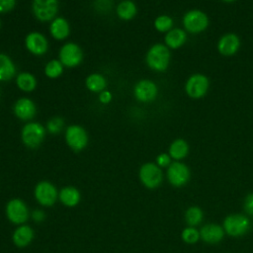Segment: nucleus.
Segmentation results:
<instances>
[{"instance_id": "1", "label": "nucleus", "mask_w": 253, "mask_h": 253, "mask_svg": "<svg viewBox=\"0 0 253 253\" xmlns=\"http://www.w3.org/2000/svg\"><path fill=\"white\" fill-rule=\"evenodd\" d=\"M171 61V51L162 42L152 44L145 53L146 65L155 72H164L168 69Z\"/></svg>"}, {"instance_id": "2", "label": "nucleus", "mask_w": 253, "mask_h": 253, "mask_svg": "<svg viewBox=\"0 0 253 253\" xmlns=\"http://www.w3.org/2000/svg\"><path fill=\"white\" fill-rule=\"evenodd\" d=\"M46 134L45 126L39 122L26 123L20 132L23 144L30 149H36L43 142Z\"/></svg>"}, {"instance_id": "3", "label": "nucleus", "mask_w": 253, "mask_h": 253, "mask_svg": "<svg viewBox=\"0 0 253 253\" xmlns=\"http://www.w3.org/2000/svg\"><path fill=\"white\" fill-rule=\"evenodd\" d=\"M182 25L187 33L197 35L208 29L210 19L205 11L200 9H191L183 15Z\"/></svg>"}, {"instance_id": "4", "label": "nucleus", "mask_w": 253, "mask_h": 253, "mask_svg": "<svg viewBox=\"0 0 253 253\" xmlns=\"http://www.w3.org/2000/svg\"><path fill=\"white\" fill-rule=\"evenodd\" d=\"M185 93L194 100L204 98L210 89V79L204 73H194L185 82Z\"/></svg>"}, {"instance_id": "5", "label": "nucleus", "mask_w": 253, "mask_h": 253, "mask_svg": "<svg viewBox=\"0 0 253 253\" xmlns=\"http://www.w3.org/2000/svg\"><path fill=\"white\" fill-rule=\"evenodd\" d=\"M64 139L67 146L79 152L85 149L89 142V135L87 130L80 125H69L64 130Z\"/></svg>"}, {"instance_id": "6", "label": "nucleus", "mask_w": 253, "mask_h": 253, "mask_svg": "<svg viewBox=\"0 0 253 253\" xmlns=\"http://www.w3.org/2000/svg\"><path fill=\"white\" fill-rule=\"evenodd\" d=\"M59 0H33L32 13L34 17L42 23L51 22L57 17Z\"/></svg>"}, {"instance_id": "7", "label": "nucleus", "mask_w": 253, "mask_h": 253, "mask_svg": "<svg viewBox=\"0 0 253 253\" xmlns=\"http://www.w3.org/2000/svg\"><path fill=\"white\" fill-rule=\"evenodd\" d=\"M84 58L83 49L73 42L63 43L58 51V59L64 67L74 68L79 66Z\"/></svg>"}, {"instance_id": "8", "label": "nucleus", "mask_w": 253, "mask_h": 253, "mask_svg": "<svg viewBox=\"0 0 253 253\" xmlns=\"http://www.w3.org/2000/svg\"><path fill=\"white\" fill-rule=\"evenodd\" d=\"M5 213L8 220L16 225L25 224L31 215L27 204L19 198L11 199L6 204Z\"/></svg>"}, {"instance_id": "9", "label": "nucleus", "mask_w": 253, "mask_h": 253, "mask_svg": "<svg viewBox=\"0 0 253 253\" xmlns=\"http://www.w3.org/2000/svg\"><path fill=\"white\" fill-rule=\"evenodd\" d=\"M59 191L49 181H40L34 189L36 201L42 207H52L58 200Z\"/></svg>"}, {"instance_id": "10", "label": "nucleus", "mask_w": 253, "mask_h": 253, "mask_svg": "<svg viewBox=\"0 0 253 253\" xmlns=\"http://www.w3.org/2000/svg\"><path fill=\"white\" fill-rule=\"evenodd\" d=\"M138 177L143 186L148 189H155L163 181V173L161 168L153 162L142 164L138 171Z\"/></svg>"}, {"instance_id": "11", "label": "nucleus", "mask_w": 253, "mask_h": 253, "mask_svg": "<svg viewBox=\"0 0 253 253\" xmlns=\"http://www.w3.org/2000/svg\"><path fill=\"white\" fill-rule=\"evenodd\" d=\"M24 44L26 49L33 55L42 56L48 51L49 43L46 37L41 32L33 31L25 37Z\"/></svg>"}, {"instance_id": "12", "label": "nucleus", "mask_w": 253, "mask_h": 253, "mask_svg": "<svg viewBox=\"0 0 253 253\" xmlns=\"http://www.w3.org/2000/svg\"><path fill=\"white\" fill-rule=\"evenodd\" d=\"M133 96L140 103H151L158 96V86L150 79H141L133 87Z\"/></svg>"}, {"instance_id": "13", "label": "nucleus", "mask_w": 253, "mask_h": 253, "mask_svg": "<svg viewBox=\"0 0 253 253\" xmlns=\"http://www.w3.org/2000/svg\"><path fill=\"white\" fill-rule=\"evenodd\" d=\"M250 227L249 219L243 214H230L223 221V229L231 236H241Z\"/></svg>"}, {"instance_id": "14", "label": "nucleus", "mask_w": 253, "mask_h": 253, "mask_svg": "<svg viewBox=\"0 0 253 253\" xmlns=\"http://www.w3.org/2000/svg\"><path fill=\"white\" fill-rule=\"evenodd\" d=\"M167 179L172 186H184L190 179V169L180 161H174L167 167Z\"/></svg>"}, {"instance_id": "15", "label": "nucleus", "mask_w": 253, "mask_h": 253, "mask_svg": "<svg viewBox=\"0 0 253 253\" xmlns=\"http://www.w3.org/2000/svg\"><path fill=\"white\" fill-rule=\"evenodd\" d=\"M13 114L21 121L31 122L37 115L36 103L28 97H21L13 105Z\"/></svg>"}, {"instance_id": "16", "label": "nucleus", "mask_w": 253, "mask_h": 253, "mask_svg": "<svg viewBox=\"0 0 253 253\" xmlns=\"http://www.w3.org/2000/svg\"><path fill=\"white\" fill-rule=\"evenodd\" d=\"M241 45L240 38L234 33L223 34L217 41V51L223 56H232L239 50Z\"/></svg>"}, {"instance_id": "17", "label": "nucleus", "mask_w": 253, "mask_h": 253, "mask_svg": "<svg viewBox=\"0 0 253 253\" xmlns=\"http://www.w3.org/2000/svg\"><path fill=\"white\" fill-rule=\"evenodd\" d=\"M35 238V231L32 226L28 224H21L16 227L12 234L13 243L19 248H25L29 246Z\"/></svg>"}, {"instance_id": "18", "label": "nucleus", "mask_w": 253, "mask_h": 253, "mask_svg": "<svg viewBox=\"0 0 253 253\" xmlns=\"http://www.w3.org/2000/svg\"><path fill=\"white\" fill-rule=\"evenodd\" d=\"M70 24L64 17H55L49 24V34L55 41H64L70 35Z\"/></svg>"}, {"instance_id": "19", "label": "nucleus", "mask_w": 253, "mask_h": 253, "mask_svg": "<svg viewBox=\"0 0 253 253\" xmlns=\"http://www.w3.org/2000/svg\"><path fill=\"white\" fill-rule=\"evenodd\" d=\"M187 32L181 28H173L164 36V44L169 49H178L187 42Z\"/></svg>"}, {"instance_id": "20", "label": "nucleus", "mask_w": 253, "mask_h": 253, "mask_svg": "<svg viewBox=\"0 0 253 253\" xmlns=\"http://www.w3.org/2000/svg\"><path fill=\"white\" fill-rule=\"evenodd\" d=\"M17 74V67L13 59L8 54L0 52V82L10 81Z\"/></svg>"}, {"instance_id": "21", "label": "nucleus", "mask_w": 253, "mask_h": 253, "mask_svg": "<svg viewBox=\"0 0 253 253\" xmlns=\"http://www.w3.org/2000/svg\"><path fill=\"white\" fill-rule=\"evenodd\" d=\"M58 200L67 208L76 207L81 201V194L79 190L73 186H65L60 189Z\"/></svg>"}, {"instance_id": "22", "label": "nucleus", "mask_w": 253, "mask_h": 253, "mask_svg": "<svg viewBox=\"0 0 253 253\" xmlns=\"http://www.w3.org/2000/svg\"><path fill=\"white\" fill-rule=\"evenodd\" d=\"M200 237L207 243H217L223 238V229L217 224L209 223L202 227Z\"/></svg>"}, {"instance_id": "23", "label": "nucleus", "mask_w": 253, "mask_h": 253, "mask_svg": "<svg viewBox=\"0 0 253 253\" xmlns=\"http://www.w3.org/2000/svg\"><path fill=\"white\" fill-rule=\"evenodd\" d=\"M116 14L122 21L128 22L137 14V6L132 0H123L116 7Z\"/></svg>"}, {"instance_id": "24", "label": "nucleus", "mask_w": 253, "mask_h": 253, "mask_svg": "<svg viewBox=\"0 0 253 253\" xmlns=\"http://www.w3.org/2000/svg\"><path fill=\"white\" fill-rule=\"evenodd\" d=\"M15 82L18 89L25 93L33 92L38 85V80L36 76L33 73L28 71H23L18 73L15 79Z\"/></svg>"}, {"instance_id": "25", "label": "nucleus", "mask_w": 253, "mask_h": 253, "mask_svg": "<svg viewBox=\"0 0 253 253\" xmlns=\"http://www.w3.org/2000/svg\"><path fill=\"white\" fill-rule=\"evenodd\" d=\"M107 79L106 77L98 72H94L89 74L85 79V86L87 90L92 93L99 94L107 88Z\"/></svg>"}, {"instance_id": "26", "label": "nucleus", "mask_w": 253, "mask_h": 253, "mask_svg": "<svg viewBox=\"0 0 253 253\" xmlns=\"http://www.w3.org/2000/svg\"><path fill=\"white\" fill-rule=\"evenodd\" d=\"M189 149V144L185 139L176 138L170 143L168 154L175 161H179L188 155Z\"/></svg>"}, {"instance_id": "27", "label": "nucleus", "mask_w": 253, "mask_h": 253, "mask_svg": "<svg viewBox=\"0 0 253 253\" xmlns=\"http://www.w3.org/2000/svg\"><path fill=\"white\" fill-rule=\"evenodd\" d=\"M63 71H64V66L58 58L50 59L45 63L43 67V73L49 79H56L60 77Z\"/></svg>"}, {"instance_id": "28", "label": "nucleus", "mask_w": 253, "mask_h": 253, "mask_svg": "<svg viewBox=\"0 0 253 253\" xmlns=\"http://www.w3.org/2000/svg\"><path fill=\"white\" fill-rule=\"evenodd\" d=\"M153 27L154 29L159 33L166 34L171 29L174 28V21L172 17L166 14H162L157 16L153 21Z\"/></svg>"}, {"instance_id": "29", "label": "nucleus", "mask_w": 253, "mask_h": 253, "mask_svg": "<svg viewBox=\"0 0 253 253\" xmlns=\"http://www.w3.org/2000/svg\"><path fill=\"white\" fill-rule=\"evenodd\" d=\"M203 211L198 207H191L185 213V218L190 226L198 225L203 220Z\"/></svg>"}, {"instance_id": "30", "label": "nucleus", "mask_w": 253, "mask_h": 253, "mask_svg": "<svg viewBox=\"0 0 253 253\" xmlns=\"http://www.w3.org/2000/svg\"><path fill=\"white\" fill-rule=\"evenodd\" d=\"M64 128V120L61 117L54 116L46 122L45 129L51 134H58Z\"/></svg>"}, {"instance_id": "31", "label": "nucleus", "mask_w": 253, "mask_h": 253, "mask_svg": "<svg viewBox=\"0 0 253 253\" xmlns=\"http://www.w3.org/2000/svg\"><path fill=\"white\" fill-rule=\"evenodd\" d=\"M199 238L200 232L194 227H187L182 231V239L189 244L196 243L199 240Z\"/></svg>"}, {"instance_id": "32", "label": "nucleus", "mask_w": 253, "mask_h": 253, "mask_svg": "<svg viewBox=\"0 0 253 253\" xmlns=\"http://www.w3.org/2000/svg\"><path fill=\"white\" fill-rule=\"evenodd\" d=\"M94 7L100 13H108L112 8V0H95Z\"/></svg>"}, {"instance_id": "33", "label": "nucleus", "mask_w": 253, "mask_h": 253, "mask_svg": "<svg viewBox=\"0 0 253 253\" xmlns=\"http://www.w3.org/2000/svg\"><path fill=\"white\" fill-rule=\"evenodd\" d=\"M17 0H0V14H7L14 10Z\"/></svg>"}, {"instance_id": "34", "label": "nucleus", "mask_w": 253, "mask_h": 253, "mask_svg": "<svg viewBox=\"0 0 253 253\" xmlns=\"http://www.w3.org/2000/svg\"><path fill=\"white\" fill-rule=\"evenodd\" d=\"M171 157L168 153H160L157 155L156 157V164L160 167V168H163V167H168L172 162H171Z\"/></svg>"}, {"instance_id": "35", "label": "nucleus", "mask_w": 253, "mask_h": 253, "mask_svg": "<svg viewBox=\"0 0 253 253\" xmlns=\"http://www.w3.org/2000/svg\"><path fill=\"white\" fill-rule=\"evenodd\" d=\"M31 217H32V219L35 222L41 223V222H42L45 219V213H44V211L42 210L37 209V210H34L31 212Z\"/></svg>"}, {"instance_id": "36", "label": "nucleus", "mask_w": 253, "mask_h": 253, "mask_svg": "<svg viewBox=\"0 0 253 253\" xmlns=\"http://www.w3.org/2000/svg\"><path fill=\"white\" fill-rule=\"evenodd\" d=\"M113 100V94L108 91L107 89L102 91L101 93H99V102L103 105H107L109 104L111 101Z\"/></svg>"}, {"instance_id": "37", "label": "nucleus", "mask_w": 253, "mask_h": 253, "mask_svg": "<svg viewBox=\"0 0 253 253\" xmlns=\"http://www.w3.org/2000/svg\"><path fill=\"white\" fill-rule=\"evenodd\" d=\"M244 210L247 213L253 215V193L249 194L244 201Z\"/></svg>"}, {"instance_id": "38", "label": "nucleus", "mask_w": 253, "mask_h": 253, "mask_svg": "<svg viewBox=\"0 0 253 253\" xmlns=\"http://www.w3.org/2000/svg\"><path fill=\"white\" fill-rule=\"evenodd\" d=\"M220 1H222V2H224V3H232V2H234V1H236V0H220Z\"/></svg>"}, {"instance_id": "39", "label": "nucleus", "mask_w": 253, "mask_h": 253, "mask_svg": "<svg viewBox=\"0 0 253 253\" xmlns=\"http://www.w3.org/2000/svg\"><path fill=\"white\" fill-rule=\"evenodd\" d=\"M1 27H2V22H1V19H0V30H1Z\"/></svg>"}, {"instance_id": "40", "label": "nucleus", "mask_w": 253, "mask_h": 253, "mask_svg": "<svg viewBox=\"0 0 253 253\" xmlns=\"http://www.w3.org/2000/svg\"><path fill=\"white\" fill-rule=\"evenodd\" d=\"M0 98H1V89H0Z\"/></svg>"}]
</instances>
